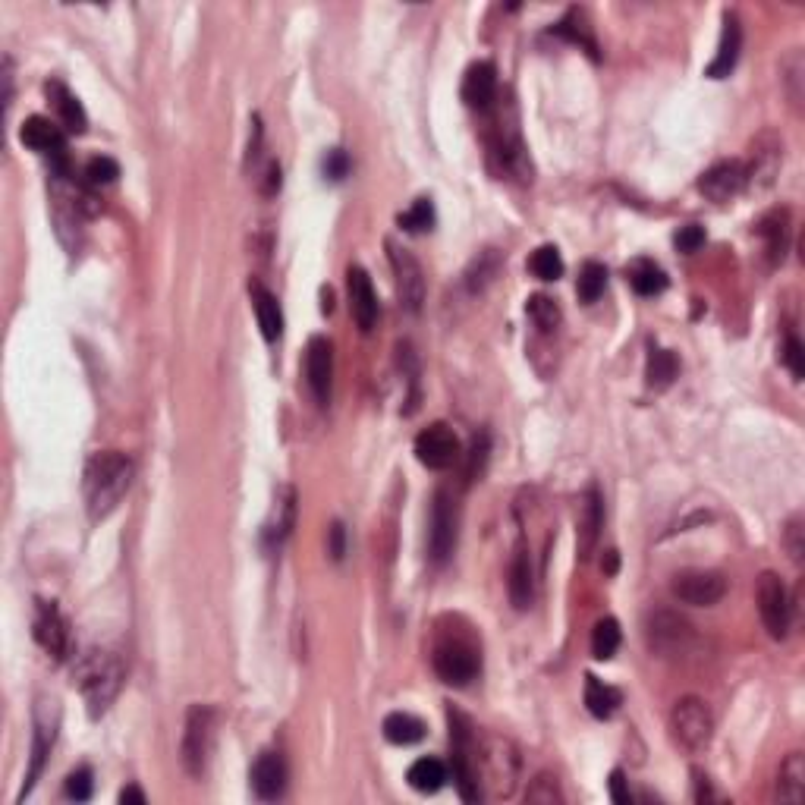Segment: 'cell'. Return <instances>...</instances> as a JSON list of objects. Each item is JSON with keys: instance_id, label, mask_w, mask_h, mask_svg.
I'll return each instance as SVG.
<instances>
[{"instance_id": "15", "label": "cell", "mask_w": 805, "mask_h": 805, "mask_svg": "<svg viewBox=\"0 0 805 805\" xmlns=\"http://www.w3.org/2000/svg\"><path fill=\"white\" fill-rule=\"evenodd\" d=\"M346 290H350V315L359 324V331L368 334L378 324V315H381L372 277L365 274V268L350 265V271H346Z\"/></svg>"}, {"instance_id": "7", "label": "cell", "mask_w": 805, "mask_h": 805, "mask_svg": "<svg viewBox=\"0 0 805 805\" xmlns=\"http://www.w3.org/2000/svg\"><path fill=\"white\" fill-rule=\"evenodd\" d=\"M456 532H460V507L450 491H438L431 504V529H428V551L434 563H447L456 548Z\"/></svg>"}, {"instance_id": "23", "label": "cell", "mask_w": 805, "mask_h": 805, "mask_svg": "<svg viewBox=\"0 0 805 805\" xmlns=\"http://www.w3.org/2000/svg\"><path fill=\"white\" fill-rule=\"evenodd\" d=\"M755 233L761 236V243H765V255H768L771 265H780L790 249V211L787 208L768 211L755 224Z\"/></svg>"}, {"instance_id": "27", "label": "cell", "mask_w": 805, "mask_h": 805, "mask_svg": "<svg viewBox=\"0 0 805 805\" xmlns=\"http://www.w3.org/2000/svg\"><path fill=\"white\" fill-rule=\"evenodd\" d=\"M293 522H296V494H293V488H280L277 500H274V510H271V519L265 526V541L271 548L284 545L287 535L293 532Z\"/></svg>"}, {"instance_id": "50", "label": "cell", "mask_w": 805, "mask_h": 805, "mask_svg": "<svg viewBox=\"0 0 805 805\" xmlns=\"http://www.w3.org/2000/svg\"><path fill=\"white\" fill-rule=\"evenodd\" d=\"M328 554L337 563L346 557V529H343V522H331V529H328Z\"/></svg>"}, {"instance_id": "8", "label": "cell", "mask_w": 805, "mask_h": 805, "mask_svg": "<svg viewBox=\"0 0 805 805\" xmlns=\"http://www.w3.org/2000/svg\"><path fill=\"white\" fill-rule=\"evenodd\" d=\"M431 664H434V673H438L447 686H456V689L469 686L478 677V667H482L478 664L475 648L460 642V639L441 642L438 648H434Z\"/></svg>"}, {"instance_id": "31", "label": "cell", "mask_w": 805, "mask_h": 805, "mask_svg": "<svg viewBox=\"0 0 805 805\" xmlns=\"http://www.w3.org/2000/svg\"><path fill=\"white\" fill-rule=\"evenodd\" d=\"M626 277H629V287L639 296H658L667 290V274L651 258H636L633 265L626 268Z\"/></svg>"}, {"instance_id": "18", "label": "cell", "mask_w": 805, "mask_h": 805, "mask_svg": "<svg viewBox=\"0 0 805 805\" xmlns=\"http://www.w3.org/2000/svg\"><path fill=\"white\" fill-rule=\"evenodd\" d=\"M746 189V164L743 161H721L702 173L699 192L711 202H730L733 195Z\"/></svg>"}, {"instance_id": "17", "label": "cell", "mask_w": 805, "mask_h": 805, "mask_svg": "<svg viewBox=\"0 0 805 805\" xmlns=\"http://www.w3.org/2000/svg\"><path fill=\"white\" fill-rule=\"evenodd\" d=\"M19 142L26 148L38 151V155H51L60 161H67V136H63V126H57L48 117H29L23 126H19Z\"/></svg>"}, {"instance_id": "46", "label": "cell", "mask_w": 805, "mask_h": 805, "mask_svg": "<svg viewBox=\"0 0 805 805\" xmlns=\"http://www.w3.org/2000/svg\"><path fill=\"white\" fill-rule=\"evenodd\" d=\"M783 548H787L790 560L793 563H802V554H805V529H802V519L793 516L787 522V529H783Z\"/></svg>"}, {"instance_id": "24", "label": "cell", "mask_w": 805, "mask_h": 805, "mask_svg": "<svg viewBox=\"0 0 805 805\" xmlns=\"http://www.w3.org/2000/svg\"><path fill=\"white\" fill-rule=\"evenodd\" d=\"M45 92H48V98H51V104H54L57 120L63 123V129H67V133H76V136H79V133H85V129H89V117H85L79 98H76L60 79L45 82Z\"/></svg>"}, {"instance_id": "51", "label": "cell", "mask_w": 805, "mask_h": 805, "mask_svg": "<svg viewBox=\"0 0 805 805\" xmlns=\"http://www.w3.org/2000/svg\"><path fill=\"white\" fill-rule=\"evenodd\" d=\"M626 774L617 768V771H611V780H607V790H611V799L617 802V805H629L633 802V796H629V787H626Z\"/></svg>"}, {"instance_id": "26", "label": "cell", "mask_w": 805, "mask_h": 805, "mask_svg": "<svg viewBox=\"0 0 805 805\" xmlns=\"http://www.w3.org/2000/svg\"><path fill=\"white\" fill-rule=\"evenodd\" d=\"M54 739H57V717L51 721V717L45 714V708H38L35 714V739H32V768L26 774V790L23 796L35 787V780L41 774V768H45V758L51 755L54 749Z\"/></svg>"}, {"instance_id": "14", "label": "cell", "mask_w": 805, "mask_h": 805, "mask_svg": "<svg viewBox=\"0 0 805 805\" xmlns=\"http://www.w3.org/2000/svg\"><path fill=\"white\" fill-rule=\"evenodd\" d=\"M485 768H488V777L485 780L488 787L494 790V796H510L513 787H516V774H519V755L516 749L507 743V739H491L485 746Z\"/></svg>"}, {"instance_id": "54", "label": "cell", "mask_w": 805, "mask_h": 805, "mask_svg": "<svg viewBox=\"0 0 805 805\" xmlns=\"http://www.w3.org/2000/svg\"><path fill=\"white\" fill-rule=\"evenodd\" d=\"M120 802H123V805H129V802H133V805H145V793H142L139 787H126V790L120 793Z\"/></svg>"}, {"instance_id": "53", "label": "cell", "mask_w": 805, "mask_h": 805, "mask_svg": "<svg viewBox=\"0 0 805 805\" xmlns=\"http://www.w3.org/2000/svg\"><path fill=\"white\" fill-rule=\"evenodd\" d=\"M711 799H717V796H714V790H711L708 777L695 774V802H711Z\"/></svg>"}, {"instance_id": "42", "label": "cell", "mask_w": 805, "mask_h": 805, "mask_svg": "<svg viewBox=\"0 0 805 805\" xmlns=\"http://www.w3.org/2000/svg\"><path fill=\"white\" fill-rule=\"evenodd\" d=\"M526 802H532V805H557V802H563V793H560L557 777H554V774H538V777L529 783Z\"/></svg>"}, {"instance_id": "55", "label": "cell", "mask_w": 805, "mask_h": 805, "mask_svg": "<svg viewBox=\"0 0 805 805\" xmlns=\"http://www.w3.org/2000/svg\"><path fill=\"white\" fill-rule=\"evenodd\" d=\"M601 567H604V573H617V551H607Z\"/></svg>"}, {"instance_id": "12", "label": "cell", "mask_w": 805, "mask_h": 805, "mask_svg": "<svg viewBox=\"0 0 805 805\" xmlns=\"http://www.w3.org/2000/svg\"><path fill=\"white\" fill-rule=\"evenodd\" d=\"M416 456H419L422 466H428L434 472H444V469H450L456 460H460V441H456V434L447 425L434 422L425 431H419Z\"/></svg>"}, {"instance_id": "30", "label": "cell", "mask_w": 805, "mask_h": 805, "mask_svg": "<svg viewBox=\"0 0 805 805\" xmlns=\"http://www.w3.org/2000/svg\"><path fill=\"white\" fill-rule=\"evenodd\" d=\"M805 796V758L802 752H790L783 758L777 774V799L780 802H799Z\"/></svg>"}, {"instance_id": "13", "label": "cell", "mask_w": 805, "mask_h": 805, "mask_svg": "<svg viewBox=\"0 0 805 805\" xmlns=\"http://www.w3.org/2000/svg\"><path fill=\"white\" fill-rule=\"evenodd\" d=\"M306 381L318 406L331 403L334 390V346L324 337H312L306 350Z\"/></svg>"}, {"instance_id": "22", "label": "cell", "mask_w": 805, "mask_h": 805, "mask_svg": "<svg viewBox=\"0 0 805 805\" xmlns=\"http://www.w3.org/2000/svg\"><path fill=\"white\" fill-rule=\"evenodd\" d=\"M601 526H604V500H601L598 488H589V491H585V500H582L579 529H576L579 560H589L592 557V551L598 545V535H601Z\"/></svg>"}, {"instance_id": "44", "label": "cell", "mask_w": 805, "mask_h": 805, "mask_svg": "<svg viewBox=\"0 0 805 805\" xmlns=\"http://www.w3.org/2000/svg\"><path fill=\"white\" fill-rule=\"evenodd\" d=\"M120 177V164L114 158H107V155H98L92 158L89 164H85V180H89L92 186H107V183H114Z\"/></svg>"}, {"instance_id": "33", "label": "cell", "mask_w": 805, "mask_h": 805, "mask_svg": "<svg viewBox=\"0 0 805 805\" xmlns=\"http://www.w3.org/2000/svg\"><path fill=\"white\" fill-rule=\"evenodd\" d=\"M406 780H409V787L416 790V793H438L444 783H447V768H444L441 758H431L428 755V758L412 761Z\"/></svg>"}, {"instance_id": "3", "label": "cell", "mask_w": 805, "mask_h": 805, "mask_svg": "<svg viewBox=\"0 0 805 805\" xmlns=\"http://www.w3.org/2000/svg\"><path fill=\"white\" fill-rule=\"evenodd\" d=\"M645 645L658 658H683L695 645V629L677 611L661 607V611H651L645 617Z\"/></svg>"}, {"instance_id": "1", "label": "cell", "mask_w": 805, "mask_h": 805, "mask_svg": "<svg viewBox=\"0 0 805 805\" xmlns=\"http://www.w3.org/2000/svg\"><path fill=\"white\" fill-rule=\"evenodd\" d=\"M133 475H136L133 460L117 450H101L85 463V475H82L85 510H89L95 522L117 510L123 494L133 485Z\"/></svg>"}, {"instance_id": "36", "label": "cell", "mask_w": 805, "mask_h": 805, "mask_svg": "<svg viewBox=\"0 0 805 805\" xmlns=\"http://www.w3.org/2000/svg\"><path fill=\"white\" fill-rule=\"evenodd\" d=\"M780 79H783V89H787V98H790V104L796 107H802V98H805V85H802V73H805V60H802V54L799 51H793L787 60L780 63Z\"/></svg>"}, {"instance_id": "6", "label": "cell", "mask_w": 805, "mask_h": 805, "mask_svg": "<svg viewBox=\"0 0 805 805\" xmlns=\"http://www.w3.org/2000/svg\"><path fill=\"white\" fill-rule=\"evenodd\" d=\"M755 601H758V614L761 623H765L771 639H787L790 623H793V598L787 592V585L777 573H761L758 576V589H755Z\"/></svg>"}, {"instance_id": "49", "label": "cell", "mask_w": 805, "mask_h": 805, "mask_svg": "<svg viewBox=\"0 0 805 805\" xmlns=\"http://www.w3.org/2000/svg\"><path fill=\"white\" fill-rule=\"evenodd\" d=\"M673 243H677L680 252L692 255V252H699L705 246V230L699 224H686V227H680L677 236H673Z\"/></svg>"}, {"instance_id": "2", "label": "cell", "mask_w": 805, "mask_h": 805, "mask_svg": "<svg viewBox=\"0 0 805 805\" xmlns=\"http://www.w3.org/2000/svg\"><path fill=\"white\" fill-rule=\"evenodd\" d=\"M73 683L79 686L85 705H89L92 717H101L107 708L114 705L123 686V664L114 651L104 648H89L82 651L73 664Z\"/></svg>"}, {"instance_id": "10", "label": "cell", "mask_w": 805, "mask_h": 805, "mask_svg": "<svg viewBox=\"0 0 805 805\" xmlns=\"http://www.w3.org/2000/svg\"><path fill=\"white\" fill-rule=\"evenodd\" d=\"M32 633H35V642L45 648L54 661L70 658V626H67V620H63L60 607L54 601H38Z\"/></svg>"}, {"instance_id": "20", "label": "cell", "mask_w": 805, "mask_h": 805, "mask_svg": "<svg viewBox=\"0 0 805 805\" xmlns=\"http://www.w3.org/2000/svg\"><path fill=\"white\" fill-rule=\"evenodd\" d=\"M252 790L258 799H280L287 790V761L280 752H261L252 768Z\"/></svg>"}, {"instance_id": "19", "label": "cell", "mask_w": 805, "mask_h": 805, "mask_svg": "<svg viewBox=\"0 0 805 805\" xmlns=\"http://www.w3.org/2000/svg\"><path fill=\"white\" fill-rule=\"evenodd\" d=\"M463 101L472 111H491V104L497 101V70L494 63L478 60L466 70L463 76Z\"/></svg>"}, {"instance_id": "29", "label": "cell", "mask_w": 805, "mask_h": 805, "mask_svg": "<svg viewBox=\"0 0 805 805\" xmlns=\"http://www.w3.org/2000/svg\"><path fill=\"white\" fill-rule=\"evenodd\" d=\"M381 730H384L387 743H394V746H416V743H422V739H425V724L419 721L416 714H406V711L387 714Z\"/></svg>"}, {"instance_id": "48", "label": "cell", "mask_w": 805, "mask_h": 805, "mask_svg": "<svg viewBox=\"0 0 805 805\" xmlns=\"http://www.w3.org/2000/svg\"><path fill=\"white\" fill-rule=\"evenodd\" d=\"M321 170H324V177L328 180H343L346 173H350V158H346V151L343 148H331L328 155H324V161H321Z\"/></svg>"}, {"instance_id": "41", "label": "cell", "mask_w": 805, "mask_h": 805, "mask_svg": "<svg viewBox=\"0 0 805 805\" xmlns=\"http://www.w3.org/2000/svg\"><path fill=\"white\" fill-rule=\"evenodd\" d=\"M400 227L406 233H425V230H431L434 227V205H431V199H416V202H412V208L400 214Z\"/></svg>"}, {"instance_id": "32", "label": "cell", "mask_w": 805, "mask_h": 805, "mask_svg": "<svg viewBox=\"0 0 805 805\" xmlns=\"http://www.w3.org/2000/svg\"><path fill=\"white\" fill-rule=\"evenodd\" d=\"M623 702V695L614 689V686H607L601 683L598 677H585V708H589L592 717H598V721H607V717H614L617 708Z\"/></svg>"}, {"instance_id": "37", "label": "cell", "mask_w": 805, "mask_h": 805, "mask_svg": "<svg viewBox=\"0 0 805 805\" xmlns=\"http://www.w3.org/2000/svg\"><path fill=\"white\" fill-rule=\"evenodd\" d=\"M607 287V268L598 265V261H585L582 271H579V284H576V293L582 302H595Z\"/></svg>"}, {"instance_id": "21", "label": "cell", "mask_w": 805, "mask_h": 805, "mask_svg": "<svg viewBox=\"0 0 805 805\" xmlns=\"http://www.w3.org/2000/svg\"><path fill=\"white\" fill-rule=\"evenodd\" d=\"M739 51H743V26H739L736 13H724V29H721V45H717L714 60L708 63V76L711 79H724L736 70Z\"/></svg>"}, {"instance_id": "35", "label": "cell", "mask_w": 805, "mask_h": 805, "mask_svg": "<svg viewBox=\"0 0 805 805\" xmlns=\"http://www.w3.org/2000/svg\"><path fill=\"white\" fill-rule=\"evenodd\" d=\"M623 642V633H620V623L614 617H604L595 623L592 629V655L598 661H611L617 655V648Z\"/></svg>"}, {"instance_id": "39", "label": "cell", "mask_w": 805, "mask_h": 805, "mask_svg": "<svg viewBox=\"0 0 805 805\" xmlns=\"http://www.w3.org/2000/svg\"><path fill=\"white\" fill-rule=\"evenodd\" d=\"M526 312H529V318L535 321V328H541V331H557L560 328V318H563V312H560V306L557 302L551 299V296H532L529 299V306H526Z\"/></svg>"}, {"instance_id": "47", "label": "cell", "mask_w": 805, "mask_h": 805, "mask_svg": "<svg viewBox=\"0 0 805 805\" xmlns=\"http://www.w3.org/2000/svg\"><path fill=\"white\" fill-rule=\"evenodd\" d=\"M783 362H787L793 378L805 375V353H802V340L796 337V331H787V340H783Z\"/></svg>"}, {"instance_id": "40", "label": "cell", "mask_w": 805, "mask_h": 805, "mask_svg": "<svg viewBox=\"0 0 805 805\" xmlns=\"http://www.w3.org/2000/svg\"><path fill=\"white\" fill-rule=\"evenodd\" d=\"M551 32H554V35H560V38H570L573 45L585 48V51H589V54L598 60V45H595V38H592V29L585 26V23H576V10H573L567 19H563V23H557Z\"/></svg>"}, {"instance_id": "16", "label": "cell", "mask_w": 805, "mask_h": 805, "mask_svg": "<svg viewBox=\"0 0 805 805\" xmlns=\"http://www.w3.org/2000/svg\"><path fill=\"white\" fill-rule=\"evenodd\" d=\"M783 164V142L774 133H761L752 145V161L746 167V186L768 189Z\"/></svg>"}, {"instance_id": "45", "label": "cell", "mask_w": 805, "mask_h": 805, "mask_svg": "<svg viewBox=\"0 0 805 805\" xmlns=\"http://www.w3.org/2000/svg\"><path fill=\"white\" fill-rule=\"evenodd\" d=\"M92 790H95V780H92V771L89 768L73 771L67 777V783H63V793H67V799H76V802L92 799Z\"/></svg>"}, {"instance_id": "52", "label": "cell", "mask_w": 805, "mask_h": 805, "mask_svg": "<svg viewBox=\"0 0 805 805\" xmlns=\"http://www.w3.org/2000/svg\"><path fill=\"white\" fill-rule=\"evenodd\" d=\"M277 189H280V164L271 161V164H268V173H265V186H261V192H265V195H274Z\"/></svg>"}, {"instance_id": "25", "label": "cell", "mask_w": 805, "mask_h": 805, "mask_svg": "<svg viewBox=\"0 0 805 805\" xmlns=\"http://www.w3.org/2000/svg\"><path fill=\"white\" fill-rule=\"evenodd\" d=\"M249 293H252V309H255V318H258L261 337L274 343L280 334H284V312H280V302L268 287H261L258 280H252V284H249Z\"/></svg>"}, {"instance_id": "38", "label": "cell", "mask_w": 805, "mask_h": 805, "mask_svg": "<svg viewBox=\"0 0 805 805\" xmlns=\"http://www.w3.org/2000/svg\"><path fill=\"white\" fill-rule=\"evenodd\" d=\"M529 271L538 280H560L563 277V258L557 246H538L529 258Z\"/></svg>"}, {"instance_id": "5", "label": "cell", "mask_w": 805, "mask_h": 805, "mask_svg": "<svg viewBox=\"0 0 805 805\" xmlns=\"http://www.w3.org/2000/svg\"><path fill=\"white\" fill-rule=\"evenodd\" d=\"M211 743H214V711L208 705H192L186 714V730H183V746H180V758L189 777L205 774Z\"/></svg>"}, {"instance_id": "9", "label": "cell", "mask_w": 805, "mask_h": 805, "mask_svg": "<svg viewBox=\"0 0 805 805\" xmlns=\"http://www.w3.org/2000/svg\"><path fill=\"white\" fill-rule=\"evenodd\" d=\"M670 592L677 601L692 607H711L727 595V579L717 570H686L670 582Z\"/></svg>"}, {"instance_id": "11", "label": "cell", "mask_w": 805, "mask_h": 805, "mask_svg": "<svg viewBox=\"0 0 805 805\" xmlns=\"http://www.w3.org/2000/svg\"><path fill=\"white\" fill-rule=\"evenodd\" d=\"M390 252V268H394V277H397V293H400V306L406 312H419L422 302H425V271L412 252L400 249L390 243L387 246Z\"/></svg>"}, {"instance_id": "28", "label": "cell", "mask_w": 805, "mask_h": 805, "mask_svg": "<svg viewBox=\"0 0 805 805\" xmlns=\"http://www.w3.org/2000/svg\"><path fill=\"white\" fill-rule=\"evenodd\" d=\"M535 598V573H532V560L529 551L519 548L513 563H510V601L516 611H526Z\"/></svg>"}, {"instance_id": "34", "label": "cell", "mask_w": 805, "mask_h": 805, "mask_svg": "<svg viewBox=\"0 0 805 805\" xmlns=\"http://www.w3.org/2000/svg\"><path fill=\"white\" fill-rule=\"evenodd\" d=\"M677 372H680V362L670 350H651L648 353V368H645L648 387H655V390L670 387L673 378H677Z\"/></svg>"}, {"instance_id": "4", "label": "cell", "mask_w": 805, "mask_h": 805, "mask_svg": "<svg viewBox=\"0 0 805 805\" xmlns=\"http://www.w3.org/2000/svg\"><path fill=\"white\" fill-rule=\"evenodd\" d=\"M667 727H670L673 743H677L680 749L702 752L711 743V736H714V717H711V708L702 699L686 695V699H680L677 705H673Z\"/></svg>"}, {"instance_id": "43", "label": "cell", "mask_w": 805, "mask_h": 805, "mask_svg": "<svg viewBox=\"0 0 805 805\" xmlns=\"http://www.w3.org/2000/svg\"><path fill=\"white\" fill-rule=\"evenodd\" d=\"M494 274H497V255H494V252L478 255V258L472 261L469 274H466V287H469L472 293H482V290L491 284V277H494Z\"/></svg>"}]
</instances>
